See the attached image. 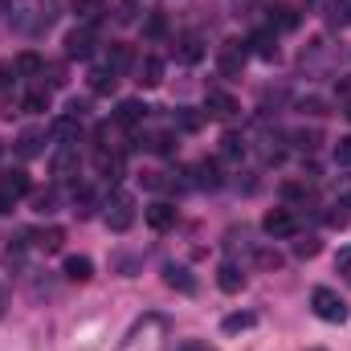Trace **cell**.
<instances>
[{
  "label": "cell",
  "instance_id": "cell-1",
  "mask_svg": "<svg viewBox=\"0 0 351 351\" xmlns=\"http://www.w3.org/2000/svg\"><path fill=\"white\" fill-rule=\"evenodd\" d=\"M58 12H62V0H4L8 25H12L16 33H25V37L49 33L53 21H58Z\"/></svg>",
  "mask_w": 351,
  "mask_h": 351
},
{
  "label": "cell",
  "instance_id": "cell-2",
  "mask_svg": "<svg viewBox=\"0 0 351 351\" xmlns=\"http://www.w3.org/2000/svg\"><path fill=\"white\" fill-rule=\"evenodd\" d=\"M311 311H315L323 323H343V319H348V302H343L331 286H315V290H311Z\"/></svg>",
  "mask_w": 351,
  "mask_h": 351
},
{
  "label": "cell",
  "instance_id": "cell-3",
  "mask_svg": "<svg viewBox=\"0 0 351 351\" xmlns=\"http://www.w3.org/2000/svg\"><path fill=\"white\" fill-rule=\"evenodd\" d=\"M106 225H110V233H127L131 225H135V196L131 192H114L110 200H106Z\"/></svg>",
  "mask_w": 351,
  "mask_h": 351
},
{
  "label": "cell",
  "instance_id": "cell-4",
  "mask_svg": "<svg viewBox=\"0 0 351 351\" xmlns=\"http://www.w3.org/2000/svg\"><path fill=\"white\" fill-rule=\"evenodd\" d=\"M33 184H29V172L25 168H12V172H0V213H12V204L21 196H29Z\"/></svg>",
  "mask_w": 351,
  "mask_h": 351
},
{
  "label": "cell",
  "instance_id": "cell-5",
  "mask_svg": "<svg viewBox=\"0 0 351 351\" xmlns=\"http://www.w3.org/2000/svg\"><path fill=\"white\" fill-rule=\"evenodd\" d=\"M262 233L274 237V241L294 237V233H298V213H294V208H269L262 217Z\"/></svg>",
  "mask_w": 351,
  "mask_h": 351
},
{
  "label": "cell",
  "instance_id": "cell-6",
  "mask_svg": "<svg viewBox=\"0 0 351 351\" xmlns=\"http://www.w3.org/2000/svg\"><path fill=\"white\" fill-rule=\"evenodd\" d=\"M204 106H208V114L221 119V123H229V119L241 114V102H237L233 94H225V90H208V94H204Z\"/></svg>",
  "mask_w": 351,
  "mask_h": 351
},
{
  "label": "cell",
  "instance_id": "cell-7",
  "mask_svg": "<svg viewBox=\"0 0 351 351\" xmlns=\"http://www.w3.org/2000/svg\"><path fill=\"white\" fill-rule=\"evenodd\" d=\"M53 176L58 180H78V147L74 143H58V152H53Z\"/></svg>",
  "mask_w": 351,
  "mask_h": 351
},
{
  "label": "cell",
  "instance_id": "cell-8",
  "mask_svg": "<svg viewBox=\"0 0 351 351\" xmlns=\"http://www.w3.org/2000/svg\"><path fill=\"white\" fill-rule=\"evenodd\" d=\"M94 168H98V176L102 180H123V152H110V147H98L94 152Z\"/></svg>",
  "mask_w": 351,
  "mask_h": 351
},
{
  "label": "cell",
  "instance_id": "cell-9",
  "mask_svg": "<svg viewBox=\"0 0 351 351\" xmlns=\"http://www.w3.org/2000/svg\"><path fill=\"white\" fill-rule=\"evenodd\" d=\"M90 53H94V25H82V29H74L66 37V58H82L86 62Z\"/></svg>",
  "mask_w": 351,
  "mask_h": 351
},
{
  "label": "cell",
  "instance_id": "cell-10",
  "mask_svg": "<svg viewBox=\"0 0 351 351\" xmlns=\"http://www.w3.org/2000/svg\"><path fill=\"white\" fill-rule=\"evenodd\" d=\"M245 58H250V45H245V41H225V45H221V70H225V74H241Z\"/></svg>",
  "mask_w": 351,
  "mask_h": 351
},
{
  "label": "cell",
  "instance_id": "cell-11",
  "mask_svg": "<svg viewBox=\"0 0 351 351\" xmlns=\"http://www.w3.org/2000/svg\"><path fill=\"white\" fill-rule=\"evenodd\" d=\"M147 110H152L147 102H139V98H123L119 110H114V123H119V127H139V123L147 119Z\"/></svg>",
  "mask_w": 351,
  "mask_h": 351
},
{
  "label": "cell",
  "instance_id": "cell-12",
  "mask_svg": "<svg viewBox=\"0 0 351 351\" xmlns=\"http://www.w3.org/2000/svg\"><path fill=\"white\" fill-rule=\"evenodd\" d=\"M41 152H45V131L29 127V131L16 135V156H21V160H37Z\"/></svg>",
  "mask_w": 351,
  "mask_h": 351
},
{
  "label": "cell",
  "instance_id": "cell-13",
  "mask_svg": "<svg viewBox=\"0 0 351 351\" xmlns=\"http://www.w3.org/2000/svg\"><path fill=\"white\" fill-rule=\"evenodd\" d=\"M245 45H250V53H258L262 62H274V58H278V33H274V29H258Z\"/></svg>",
  "mask_w": 351,
  "mask_h": 351
},
{
  "label": "cell",
  "instance_id": "cell-14",
  "mask_svg": "<svg viewBox=\"0 0 351 351\" xmlns=\"http://www.w3.org/2000/svg\"><path fill=\"white\" fill-rule=\"evenodd\" d=\"M29 237H33V245H37L41 254H62V245H66V229H58V225L37 229V233H29Z\"/></svg>",
  "mask_w": 351,
  "mask_h": 351
},
{
  "label": "cell",
  "instance_id": "cell-15",
  "mask_svg": "<svg viewBox=\"0 0 351 351\" xmlns=\"http://www.w3.org/2000/svg\"><path fill=\"white\" fill-rule=\"evenodd\" d=\"M147 225L152 229H172L176 225V204H168V200H156V204H147Z\"/></svg>",
  "mask_w": 351,
  "mask_h": 351
},
{
  "label": "cell",
  "instance_id": "cell-16",
  "mask_svg": "<svg viewBox=\"0 0 351 351\" xmlns=\"http://www.w3.org/2000/svg\"><path fill=\"white\" fill-rule=\"evenodd\" d=\"M217 286H221L225 294H237V290L245 286V274H241V265L225 262V265H221V269H217Z\"/></svg>",
  "mask_w": 351,
  "mask_h": 351
},
{
  "label": "cell",
  "instance_id": "cell-17",
  "mask_svg": "<svg viewBox=\"0 0 351 351\" xmlns=\"http://www.w3.org/2000/svg\"><path fill=\"white\" fill-rule=\"evenodd\" d=\"M62 274H66L70 282H90V278H94V262H90V258H82V254H74V258H66Z\"/></svg>",
  "mask_w": 351,
  "mask_h": 351
},
{
  "label": "cell",
  "instance_id": "cell-18",
  "mask_svg": "<svg viewBox=\"0 0 351 351\" xmlns=\"http://www.w3.org/2000/svg\"><path fill=\"white\" fill-rule=\"evenodd\" d=\"M135 82H139V86H160V82H164V62H160V58H143V62H139V78H135Z\"/></svg>",
  "mask_w": 351,
  "mask_h": 351
},
{
  "label": "cell",
  "instance_id": "cell-19",
  "mask_svg": "<svg viewBox=\"0 0 351 351\" xmlns=\"http://www.w3.org/2000/svg\"><path fill=\"white\" fill-rule=\"evenodd\" d=\"M221 160H225V164H241V160H245V139L233 135V131L221 135Z\"/></svg>",
  "mask_w": 351,
  "mask_h": 351
},
{
  "label": "cell",
  "instance_id": "cell-20",
  "mask_svg": "<svg viewBox=\"0 0 351 351\" xmlns=\"http://www.w3.org/2000/svg\"><path fill=\"white\" fill-rule=\"evenodd\" d=\"M164 282H168L172 290H184V294H192V290H196V278H192L184 265H164Z\"/></svg>",
  "mask_w": 351,
  "mask_h": 351
},
{
  "label": "cell",
  "instance_id": "cell-21",
  "mask_svg": "<svg viewBox=\"0 0 351 351\" xmlns=\"http://www.w3.org/2000/svg\"><path fill=\"white\" fill-rule=\"evenodd\" d=\"M90 90H94V94H110V90L119 86V74H114V70H110V66H98V70H90Z\"/></svg>",
  "mask_w": 351,
  "mask_h": 351
},
{
  "label": "cell",
  "instance_id": "cell-22",
  "mask_svg": "<svg viewBox=\"0 0 351 351\" xmlns=\"http://www.w3.org/2000/svg\"><path fill=\"white\" fill-rule=\"evenodd\" d=\"M21 110L25 114H41V110H49V86H33L25 98H21Z\"/></svg>",
  "mask_w": 351,
  "mask_h": 351
},
{
  "label": "cell",
  "instance_id": "cell-23",
  "mask_svg": "<svg viewBox=\"0 0 351 351\" xmlns=\"http://www.w3.org/2000/svg\"><path fill=\"white\" fill-rule=\"evenodd\" d=\"M135 147H147V152L168 156V152H172V135H168V131H147V135H139V139H135Z\"/></svg>",
  "mask_w": 351,
  "mask_h": 351
},
{
  "label": "cell",
  "instance_id": "cell-24",
  "mask_svg": "<svg viewBox=\"0 0 351 351\" xmlns=\"http://www.w3.org/2000/svg\"><path fill=\"white\" fill-rule=\"evenodd\" d=\"M269 29H274V33H290V29H298V12L286 8V4L274 8V12H269Z\"/></svg>",
  "mask_w": 351,
  "mask_h": 351
},
{
  "label": "cell",
  "instance_id": "cell-25",
  "mask_svg": "<svg viewBox=\"0 0 351 351\" xmlns=\"http://www.w3.org/2000/svg\"><path fill=\"white\" fill-rule=\"evenodd\" d=\"M196 184L200 188H221V164L217 160H200L196 164Z\"/></svg>",
  "mask_w": 351,
  "mask_h": 351
},
{
  "label": "cell",
  "instance_id": "cell-26",
  "mask_svg": "<svg viewBox=\"0 0 351 351\" xmlns=\"http://www.w3.org/2000/svg\"><path fill=\"white\" fill-rule=\"evenodd\" d=\"M12 66H16V74H21V78H41V70H45V62H41L37 53H21Z\"/></svg>",
  "mask_w": 351,
  "mask_h": 351
},
{
  "label": "cell",
  "instance_id": "cell-27",
  "mask_svg": "<svg viewBox=\"0 0 351 351\" xmlns=\"http://www.w3.org/2000/svg\"><path fill=\"white\" fill-rule=\"evenodd\" d=\"M53 135H58L62 143H78V114L58 119V123H53Z\"/></svg>",
  "mask_w": 351,
  "mask_h": 351
},
{
  "label": "cell",
  "instance_id": "cell-28",
  "mask_svg": "<svg viewBox=\"0 0 351 351\" xmlns=\"http://www.w3.org/2000/svg\"><path fill=\"white\" fill-rule=\"evenodd\" d=\"M74 12H78L86 25H94V21L106 12V0H74Z\"/></svg>",
  "mask_w": 351,
  "mask_h": 351
},
{
  "label": "cell",
  "instance_id": "cell-29",
  "mask_svg": "<svg viewBox=\"0 0 351 351\" xmlns=\"http://www.w3.org/2000/svg\"><path fill=\"white\" fill-rule=\"evenodd\" d=\"M282 196H286L290 204L311 200V184H306V180H286V184H282Z\"/></svg>",
  "mask_w": 351,
  "mask_h": 351
},
{
  "label": "cell",
  "instance_id": "cell-30",
  "mask_svg": "<svg viewBox=\"0 0 351 351\" xmlns=\"http://www.w3.org/2000/svg\"><path fill=\"white\" fill-rule=\"evenodd\" d=\"M94 204H98V200H94V192H90L86 184H82V188L74 184V213H78V217H90V213H94Z\"/></svg>",
  "mask_w": 351,
  "mask_h": 351
},
{
  "label": "cell",
  "instance_id": "cell-31",
  "mask_svg": "<svg viewBox=\"0 0 351 351\" xmlns=\"http://www.w3.org/2000/svg\"><path fill=\"white\" fill-rule=\"evenodd\" d=\"M180 58H184V62H200V58H204V41L188 33V37L180 41Z\"/></svg>",
  "mask_w": 351,
  "mask_h": 351
},
{
  "label": "cell",
  "instance_id": "cell-32",
  "mask_svg": "<svg viewBox=\"0 0 351 351\" xmlns=\"http://www.w3.org/2000/svg\"><path fill=\"white\" fill-rule=\"evenodd\" d=\"M254 323H258V315H250V311H241V315H225V323H221V327H225V331L233 335V331H250Z\"/></svg>",
  "mask_w": 351,
  "mask_h": 351
},
{
  "label": "cell",
  "instance_id": "cell-33",
  "mask_svg": "<svg viewBox=\"0 0 351 351\" xmlns=\"http://www.w3.org/2000/svg\"><path fill=\"white\" fill-rule=\"evenodd\" d=\"M106 66H110L114 74H119V70H127V66H131V49H127V45H110V53H106Z\"/></svg>",
  "mask_w": 351,
  "mask_h": 351
},
{
  "label": "cell",
  "instance_id": "cell-34",
  "mask_svg": "<svg viewBox=\"0 0 351 351\" xmlns=\"http://www.w3.org/2000/svg\"><path fill=\"white\" fill-rule=\"evenodd\" d=\"M33 208H37V213H58V192H53V188H49V192H37V196H33Z\"/></svg>",
  "mask_w": 351,
  "mask_h": 351
},
{
  "label": "cell",
  "instance_id": "cell-35",
  "mask_svg": "<svg viewBox=\"0 0 351 351\" xmlns=\"http://www.w3.org/2000/svg\"><path fill=\"white\" fill-rule=\"evenodd\" d=\"M335 204L351 208V176H339V180H335Z\"/></svg>",
  "mask_w": 351,
  "mask_h": 351
},
{
  "label": "cell",
  "instance_id": "cell-36",
  "mask_svg": "<svg viewBox=\"0 0 351 351\" xmlns=\"http://www.w3.org/2000/svg\"><path fill=\"white\" fill-rule=\"evenodd\" d=\"M254 262L262 265V269H278V265H282V254H274V250H258Z\"/></svg>",
  "mask_w": 351,
  "mask_h": 351
},
{
  "label": "cell",
  "instance_id": "cell-37",
  "mask_svg": "<svg viewBox=\"0 0 351 351\" xmlns=\"http://www.w3.org/2000/svg\"><path fill=\"white\" fill-rule=\"evenodd\" d=\"M294 254H298V258H315V254H319V237H302V241H294Z\"/></svg>",
  "mask_w": 351,
  "mask_h": 351
},
{
  "label": "cell",
  "instance_id": "cell-38",
  "mask_svg": "<svg viewBox=\"0 0 351 351\" xmlns=\"http://www.w3.org/2000/svg\"><path fill=\"white\" fill-rule=\"evenodd\" d=\"M335 274H339L343 282H351V245L348 250H339V258H335Z\"/></svg>",
  "mask_w": 351,
  "mask_h": 351
},
{
  "label": "cell",
  "instance_id": "cell-39",
  "mask_svg": "<svg viewBox=\"0 0 351 351\" xmlns=\"http://www.w3.org/2000/svg\"><path fill=\"white\" fill-rule=\"evenodd\" d=\"M348 221H351V208H343V204H335V208L327 213V225H335V229H343Z\"/></svg>",
  "mask_w": 351,
  "mask_h": 351
},
{
  "label": "cell",
  "instance_id": "cell-40",
  "mask_svg": "<svg viewBox=\"0 0 351 351\" xmlns=\"http://www.w3.org/2000/svg\"><path fill=\"white\" fill-rule=\"evenodd\" d=\"M335 164H343V168H351V135H348V139H339V143H335Z\"/></svg>",
  "mask_w": 351,
  "mask_h": 351
},
{
  "label": "cell",
  "instance_id": "cell-41",
  "mask_svg": "<svg viewBox=\"0 0 351 351\" xmlns=\"http://www.w3.org/2000/svg\"><path fill=\"white\" fill-rule=\"evenodd\" d=\"M294 143H298L302 152H315V147H319V135H315V131H298V135H294Z\"/></svg>",
  "mask_w": 351,
  "mask_h": 351
},
{
  "label": "cell",
  "instance_id": "cell-42",
  "mask_svg": "<svg viewBox=\"0 0 351 351\" xmlns=\"http://www.w3.org/2000/svg\"><path fill=\"white\" fill-rule=\"evenodd\" d=\"M147 33L160 37V33H164V16H152V21H147Z\"/></svg>",
  "mask_w": 351,
  "mask_h": 351
},
{
  "label": "cell",
  "instance_id": "cell-43",
  "mask_svg": "<svg viewBox=\"0 0 351 351\" xmlns=\"http://www.w3.org/2000/svg\"><path fill=\"white\" fill-rule=\"evenodd\" d=\"M0 315H4V286H0Z\"/></svg>",
  "mask_w": 351,
  "mask_h": 351
},
{
  "label": "cell",
  "instance_id": "cell-44",
  "mask_svg": "<svg viewBox=\"0 0 351 351\" xmlns=\"http://www.w3.org/2000/svg\"><path fill=\"white\" fill-rule=\"evenodd\" d=\"M348 119H351V106H348Z\"/></svg>",
  "mask_w": 351,
  "mask_h": 351
},
{
  "label": "cell",
  "instance_id": "cell-45",
  "mask_svg": "<svg viewBox=\"0 0 351 351\" xmlns=\"http://www.w3.org/2000/svg\"><path fill=\"white\" fill-rule=\"evenodd\" d=\"M348 21H351V16H348Z\"/></svg>",
  "mask_w": 351,
  "mask_h": 351
}]
</instances>
